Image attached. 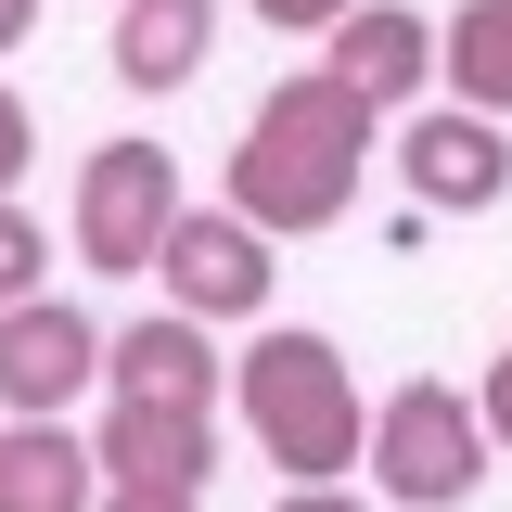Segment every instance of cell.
Returning <instances> with one entry per match:
<instances>
[{
    "label": "cell",
    "instance_id": "cell-1",
    "mask_svg": "<svg viewBox=\"0 0 512 512\" xmlns=\"http://www.w3.org/2000/svg\"><path fill=\"white\" fill-rule=\"evenodd\" d=\"M384 154V116L346 90V77H269L256 90L244 141H231V218H256L269 244H295V231H333L346 205H359V167Z\"/></svg>",
    "mask_w": 512,
    "mask_h": 512
},
{
    "label": "cell",
    "instance_id": "cell-2",
    "mask_svg": "<svg viewBox=\"0 0 512 512\" xmlns=\"http://www.w3.org/2000/svg\"><path fill=\"white\" fill-rule=\"evenodd\" d=\"M231 397H244V423H256V461H282L295 487H346V474H359V448H372L359 372H346V346L308 333V320H256Z\"/></svg>",
    "mask_w": 512,
    "mask_h": 512
},
{
    "label": "cell",
    "instance_id": "cell-3",
    "mask_svg": "<svg viewBox=\"0 0 512 512\" xmlns=\"http://www.w3.org/2000/svg\"><path fill=\"white\" fill-rule=\"evenodd\" d=\"M359 461H372V487L397 512H461L474 487H487V410H474L461 384L423 372V384H397V397L372 410V448H359Z\"/></svg>",
    "mask_w": 512,
    "mask_h": 512
},
{
    "label": "cell",
    "instance_id": "cell-4",
    "mask_svg": "<svg viewBox=\"0 0 512 512\" xmlns=\"http://www.w3.org/2000/svg\"><path fill=\"white\" fill-rule=\"evenodd\" d=\"M180 231V154H154V141H90V167H77V256L128 282V269H154Z\"/></svg>",
    "mask_w": 512,
    "mask_h": 512
},
{
    "label": "cell",
    "instance_id": "cell-5",
    "mask_svg": "<svg viewBox=\"0 0 512 512\" xmlns=\"http://www.w3.org/2000/svg\"><path fill=\"white\" fill-rule=\"evenodd\" d=\"M90 384H103V320L90 308H64V295L0 308V410L13 423H64Z\"/></svg>",
    "mask_w": 512,
    "mask_h": 512
},
{
    "label": "cell",
    "instance_id": "cell-6",
    "mask_svg": "<svg viewBox=\"0 0 512 512\" xmlns=\"http://www.w3.org/2000/svg\"><path fill=\"white\" fill-rule=\"evenodd\" d=\"M154 282H167V308H192V320H256V308H269V282H282V256H269V231L231 218V205H180Z\"/></svg>",
    "mask_w": 512,
    "mask_h": 512
},
{
    "label": "cell",
    "instance_id": "cell-7",
    "mask_svg": "<svg viewBox=\"0 0 512 512\" xmlns=\"http://www.w3.org/2000/svg\"><path fill=\"white\" fill-rule=\"evenodd\" d=\"M103 397H128V410H205L218 423V346H205V320L154 308L128 333H103Z\"/></svg>",
    "mask_w": 512,
    "mask_h": 512
},
{
    "label": "cell",
    "instance_id": "cell-8",
    "mask_svg": "<svg viewBox=\"0 0 512 512\" xmlns=\"http://www.w3.org/2000/svg\"><path fill=\"white\" fill-rule=\"evenodd\" d=\"M397 180L423 192V205H448V218H487L512 192V141L474 103H436V116H410V141H397Z\"/></svg>",
    "mask_w": 512,
    "mask_h": 512
},
{
    "label": "cell",
    "instance_id": "cell-9",
    "mask_svg": "<svg viewBox=\"0 0 512 512\" xmlns=\"http://www.w3.org/2000/svg\"><path fill=\"white\" fill-rule=\"evenodd\" d=\"M90 461H103V487H205L218 474V423L205 410H128V397H103Z\"/></svg>",
    "mask_w": 512,
    "mask_h": 512
},
{
    "label": "cell",
    "instance_id": "cell-10",
    "mask_svg": "<svg viewBox=\"0 0 512 512\" xmlns=\"http://www.w3.org/2000/svg\"><path fill=\"white\" fill-rule=\"evenodd\" d=\"M320 77H346V90H359V103L384 116V103H410V90L436 77V26H423L410 0H359V13L333 26V52H320Z\"/></svg>",
    "mask_w": 512,
    "mask_h": 512
},
{
    "label": "cell",
    "instance_id": "cell-11",
    "mask_svg": "<svg viewBox=\"0 0 512 512\" xmlns=\"http://www.w3.org/2000/svg\"><path fill=\"white\" fill-rule=\"evenodd\" d=\"M103 500V461L64 423H13L0 436V512H90Z\"/></svg>",
    "mask_w": 512,
    "mask_h": 512
},
{
    "label": "cell",
    "instance_id": "cell-12",
    "mask_svg": "<svg viewBox=\"0 0 512 512\" xmlns=\"http://www.w3.org/2000/svg\"><path fill=\"white\" fill-rule=\"evenodd\" d=\"M218 39V0H128L116 13V77L128 90H180Z\"/></svg>",
    "mask_w": 512,
    "mask_h": 512
},
{
    "label": "cell",
    "instance_id": "cell-13",
    "mask_svg": "<svg viewBox=\"0 0 512 512\" xmlns=\"http://www.w3.org/2000/svg\"><path fill=\"white\" fill-rule=\"evenodd\" d=\"M436 64H448V90L474 116H512V0H461L436 26Z\"/></svg>",
    "mask_w": 512,
    "mask_h": 512
},
{
    "label": "cell",
    "instance_id": "cell-14",
    "mask_svg": "<svg viewBox=\"0 0 512 512\" xmlns=\"http://www.w3.org/2000/svg\"><path fill=\"white\" fill-rule=\"evenodd\" d=\"M39 269H52V231L0 192V308H26V295H39Z\"/></svg>",
    "mask_w": 512,
    "mask_h": 512
},
{
    "label": "cell",
    "instance_id": "cell-15",
    "mask_svg": "<svg viewBox=\"0 0 512 512\" xmlns=\"http://www.w3.org/2000/svg\"><path fill=\"white\" fill-rule=\"evenodd\" d=\"M244 13H256V26H282V39H333L359 0H244Z\"/></svg>",
    "mask_w": 512,
    "mask_h": 512
},
{
    "label": "cell",
    "instance_id": "cell-16",
    "mask_svg": "<svg viewBox=\"0 0 512 512\" xmlns=\"http://www.w3.org/2000/svg\"><path fill=\"white\" fill-rule=\"evenodd\" d=\"M26 154H39V116H26V90L0 77V192L26 180Z\"/></svg>",
    "mask_w": 512,
    "mask_h": 512
},
{
    "label": "cell",
    "instance_id": "cell-17",
    "mask_svg": "<svg viewBox=\"0 0 512 512\" xmlns=\"http://www.w3.org/2000/svg\"><path fill=\"white\" fill-rule=\"evenodd\" d=\"M474 410H487V448H512V346L487 359V384H474Z\"/></svg>",
    "mask_w": 512,
    "mask_h": 512
},
{
    "label": "cell",
    "instance_id": "cell-18",
    "mask_svg": "<svg viewBox=\"0 0 512 512\" xmlns=\"http://www.w3.org/2000/svg\"><path fill=\"white\" fill-rule=\"evenodd\" d=\"M90 512H205V487H103Z\"/></svg>",
    "mask_w": 512,
    "mask_h": 512
},
{
    "label": "cell",
    "instance_id": "cell-19",
    "mask_svg": "<svg viewBox=\"0 0 512 512\" xmlns=\"http://www.w3.org/2000/svg\"><path fill=\"white\" fill-rule=\"evenodd\" d=\"M282 512H372V500H346V487H282Z\"/></svg>",
    "mask_w": 512,
    "mask_h": 512
},
{
    "label": "cell",
    "instance_id": "cell-20",
    "mask_svg": "<svg viewBox=\"0 0 512 512\" xmlns=\"http://www.w3.org/2000/svg\"><path fill=\"white\" fill-rule=\"evenodd\" d=\"M26 26H39V0H0V52H26Z\"/></svg>",
    "mask_w": 512,
    "mask_h": 512
}]
</instances>
